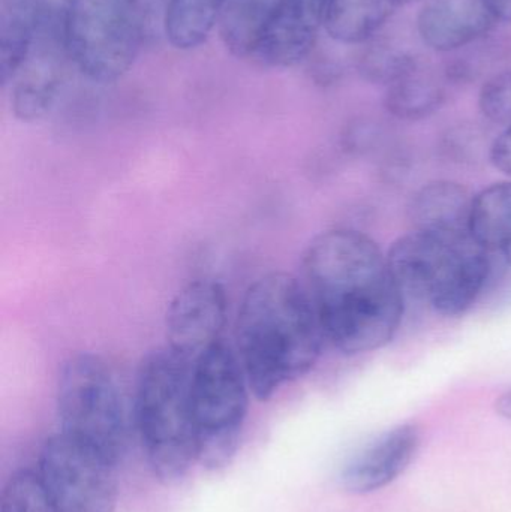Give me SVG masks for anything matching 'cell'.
Returning <instances> with one entry per match:
<instances>
[{"mask_svg":"<svg viewBox=\"0 0 511 512\" xmlns=\"http://www.w3.org/2000/svg\"><path fill=\"white\" fill-rule=\"evenodd\" d=\"M419 2V0H395L396 5H408V3Z\"/></svg>","mask_w":511,"mask_h":512,"instance_id":"cell-28","label":"cell"},{"mask_svg":"<svg viewBox=\"0 0 511 512\" xmlns=\"http://www.w3.org/2000/svg\"><path fill=\"white\" fill-rule=\"evenodd\" d=\"M192 364L173 349H156L138 370L134 420L153 475L176 483L198 462Z\"/></svg>","mask_w":511,"mask_h":512,"instance_id":"cell-3","label":"cell"},{"mask_svg":"<svg viewBox=\"0 0 511 512\" xmlns=\"http://www.w3.org/2000/svg\"><path fill=\"white\" fill-rule=\"evenodd\" d=\"M398 8L395 0H330L324 29L347 45H365L377 38Z\"/></svg>","mask_w":511,"mask_h":512,"instance_id":"cell-18","label":"cell"},{"mask_svg":"<svg viewBox=\"0 0 511 512\" xmlns=\"http://www.w3.org/2000/svg\"><path fill=\"white\" fill-rule=\"evenodd\" d=\"M251 394L242 361L224 340L195 358L192 403L204 468H224L236 456Z\"/></svg>","mask_w":511,"mask_h":512,"instance_id":"cell-7","label":"cell"},{"mask_svg":"<svg viewBox=\"0 0 511 512\" xmlns=\"http://www.w3.org/2000/svg\"><path fill=\"white\" fill-rule=\"evenodd\" d=\"M227 0H171L164 33L173 47L192 50L200 47L219 24Z\"/></svg>","mask_w":511,"mask_h":512,"instance_id":"cell-20","label":"cell"},{"mask_svg":"<svg viewBox=\"0 0 511 512\" xmlns=\"http://www.w3.org/2000/svg\"><path fill=\"white\" fill-rule=\"evenodd\" d=\"M495 20L511 23V0H485Z\"/></svg>","mask_w":511,"mask_h":512,"instance_id":"cell-26","label":"cell"},{"mask_svg":"<svg viewBox=\"0 0 511 512\" xmlns=\"http://www.w3.org/2000/svg\"><path fill=\"white\" fill-rule=\"evenodd\" d=\"M0 512H59L48 496L38 472H15L3 487Z\"/></svg>","mask_w":511,"mask_h":512,"instance_id":"cell-22","label":"cell"},{"mask_svg":"<svg viewBox=\"0 0 511 512\" xmlns=\"http://www.w3.org/2000/svg\"><path fill=\"white\" fill-rule=\"evenodd\" d=\"M330 0H284L278 17L252 60L267 68H290L314 50Z\"/></svg>","mask_w":511,"mask_h":512,"instance_id":"cell-12","label":"cell"},{"mask_svg":"<svg viewBox=\"0 0 511 512\" xmlns=\"http://www.w3.org/2000/svg\"><path fill=\"white\" fill-rule=\"evenodd\" d=\"M60 433L90 448L114 466L125 454L126 411L110 367L93 354L62 364L56 388Z\"/></svg>","mask_w":511,"mask_h":512,"instance_id":"cell-5","label":"cell"},{"mask_svg":"<svg viewBox=\"0 0 511 512\" xmlns=\"http://www.w3.org/2000/svg\"><path fill=\"white\" fill-rule=\"evenodd\" d=\"M480 113L497 125L511 126V68L492 75L479 93Z\"/></svg>","mask_w":511,"mask_h":512,"instance_id":"cell-23","label":"cell"},{"mask_svg":"<svg viewBox=\"0 0 511 512\" xmlns=\"http://www.w3.org/2000/svg\"><path fill=\"white\" fill-rule=\"evenodd\" d=\"M57 11L51 0H0V80L11 83L44 21Z\"/></svg>","mask_w":511,"mask_h":512,"instance_id":"cell-15","label":"cell"},{"mask_svg":"<svg viewBox=\"0 0 511 512\" xmlns=\"http://www.w3.org/2000/svg\"><path fill=\"white\" fill-rule=\"evenodd\" d=\"M63 8L44 21L26 60L9 83L12 111L23 122L47 116L62 90L68 57L62 35Z\"/></svg>","mask_w":511,"mask_h":512,"instance_id":"cell-9","label":"cell"},{"mask_svg":"<svg viewBox=\"0 0 511 512\" xmlns=\"http://www.w3.org/2000/svg\"><path fill=\"white\" fill-rule=\"evenodd\" d=\"M228 321V297L215 280L200 279L183 286L165 316L167 346L194 361L221 342Z\"/></svg>","mask_w":511,"mask_h":512,"instance_id":"cell-10","label":"cell"},{"mask_svg":"<svg viewBox=\"0 0 511 512\" xmlns=\"http://www.w3.org/2000/svg\"><path fill=\"white\" fill-rule=\"evenodd\" d=\"M299 280L326 342L342 354L377 351L395 339L405 297L371 237L353 230L320 234L303 254Z\"/></svg>","mask_w":511,"mask_h":512,"instance_id":"cell-1","label":"cell"},{"mask_svg":"<svg viewBox=\"0 0 511 512\" xmlns=\"http://www.w3.org/2000/svg\"><path fill=\"white\" fill-rule=\"evenodd\" d=\"M495 411L506 420H511V388L498 397L497 402H495Z\"/></svg>","mask_w":511,"mask_h":512,"instance_id":"cell-27","label":"cell"},{"mask_svg":"<svg viewBox=\"0 0 511 512\" xmlns=\"http://www.w3.org/2000/svg\"><path fill=\"white\" fill-rule=\"evenodd\" d=\"M116 466L63 433L45 441L38 472L59 512H116Z\"/></svg>","mask_w":511,"mask_h":512,"instance_id":"cell-8","label":"cell"},{"mask_svg":"<svg viewBox=\"0 0 511 512\" xmlns=\"http://www.w3.org/2000/svg\"><path fill=\"white\" fill-rule=\"evenodd\" d=\"M387 262L405 298L425 301L450 318L476 303L491 276L489 252L471 234L413 230L393 243Z\"/></svg>","mask_w":511,"mask_h":512,"instance_id":"cell-4","label":"cell"},{"mask_svg":"<svg viewBox=\"0 0 511 512\" xmlns=\"http://www.w3.org/2000/svg\"><path fill=\"white\" fill-rule=\"evenodd\" d=\"M447 75L440 77L435 69L420 60L410 72L386 87L384 107L390 116L405 122H417L434 116L446 102Z\"/></svg>","mask_w":511,"mask_h":512,"instance_id":"cell-16","label":"cell"},{"mask_svg":"<svg viewBox=\"0 0 511 512\" xmlns=\"http://www.w3.org/2000/svg\"><path fill=\"white\" fill-rule=\"evenodd\" d=\"M495 21L485 0H425L416 26L426 47L452 53L488 35Z\"/></svg>","mask_w":511,"mask_h":512,"instance_id":"cell-13","label":"cell"},{"mask_svg":"<svg viewBox=\"0 0 511 512\" xmlns=\"http://www.w3.org/2000/svg\"><path fill=\"white\" fill-rule=\"evenodd\" d=\"M135 2L143 12L149 36L155 35L159 30L164 32L165 17H167L171 0H135Z\"/></svg>","mask_w":511,"mask_h":512,"instance_id":"cell-24","label":"cell"},{"mask_svg":"<svg viewBox=\"0 0 511 512\" xmlns=\"http://www.w3.org/2000/svg\"><path fill=\"white\" fill-rule=\"evenodd\" d=\"M282 5L284 0H227L218 24L225 47L252 59Z\"/></svg>","mask_w":511,"mask_h":512,"instance_id":"cell-17","label":"cell"},{"mask_svg":"<svg viewBox=\"0 0 511 512\" xmlns=\"http://www.w3.org/2000/svg\"><path fill=\"white\" fill-rule=\"evenodd\" d=\"M489 159L498 171L511 177V126L495 138L489 147Z\"/></svg>","mask_w":511,"mask_h":512,"instance_id":"cell-25","label":"cell"},{"mask_svg":"<svg viewBox=\"0 0 511 512\" xmlns=\"http://www.w3.org/2000/svg\"><path fill=\"white\" fill-rule=\"evenodd\" d=\"M420 444L422 435L416 424L387 430L348 460L341 472L342 487L354 495L384 489L407 471Z\"/></svg>","mask_w":511,"mask_h":512,"instance_id":"cell-11","label":"cell"},{"mask_svg":"<svg viewBox=\"0 0 511 512\" xmlns=\"http://www.w3.org/2000/svg\"><path fill=\"white\" fill-rule=\"evenodd\" d=\"M375 39L366 42L357 60V69L363 80L389 87L420 62L405 48Z\"/></svg>","mask_w":511,"mask_h":512,"instance_id":"cell-21","label":"cell"},{"mask_svg":"<svg viewBox=\"0 0 511 512\" xmlns=\"http://www.w3.org/2000/svg\"><path fill=\"white\" fill-rule=\"evenodd\" d=\"M470 234L511 267V182L495 183L473 198Z\"/></svg>","mask_w":511,"mask_h":512,"instance_id":"cell-19","label":"cell"},{"mask_svg":"<svg viewBox=\"0 0 511 512\" xmlns=\"http://www.w3.org/2000/svg\"><path fill=\"white\" fill-rule=\"evenodd\" d=\"M62 35L81 74L113 83L134 65L149 33L135 0H66Z\"/></svg>","mask_w":511,"mask_h":512,"instance_id":"cell-6","label":"cell"},{"mask_svg":"<svg viewBox=\"0 0 511 512\" xmlns=\"http://www.w3.org/2000/svg\"><path fill=\"white\" fill-rule=\"evenodd\" d=\"M473 198L465 186L437 180L422 186L408 204L413 230L441 236L470 234Z\"/></svg>","mask_w":511,"mask_h":512,"instance_id":"cell-14","label":"cell"},{"mask_svg":"<svg viewBox=\"0 0 511 512\" xmlns=\"http://www.w3.org/2000/svg\"><path fill=\"white\" fill-rule=\"evenodd\" d=\"M326 337L299 277L270 273L249 286L236 322V352L252 394L272 399L308 375Z\"/></svg>","mask_w":511,"mask_h":512,"instance_id":"cell-2","label":"cell"}]
</instances>
